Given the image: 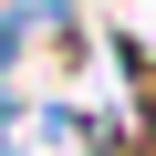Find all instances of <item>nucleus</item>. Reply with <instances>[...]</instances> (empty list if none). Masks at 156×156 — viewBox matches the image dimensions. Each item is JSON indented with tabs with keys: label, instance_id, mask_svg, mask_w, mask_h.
<instances>
[{
	"label": "nucleus",
	"instance_id": "1",
	"mask_svg": "<svg viewBox=\"0 0 156 156\" xmlns=\"http://www.w3.org/2000/svg\"><path fill=\"white\" fill-rule=\"evenodd\" d=\"M21 31H31L21 11H0V62H11V52H21Z\"/></svg>",
	"mask_w": 156,
	"mask_h": 156
}]
</instances>
